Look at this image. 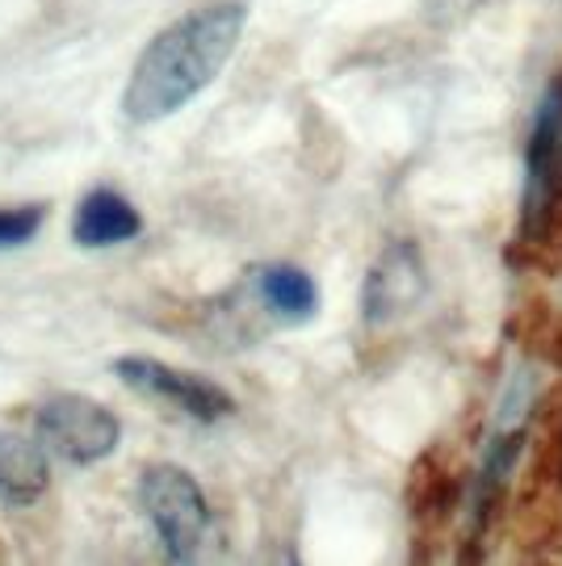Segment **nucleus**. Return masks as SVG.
<instances>
[{"label":"nucleus","mask_w":562,"mask_h":566,"mask_svg":"<svg viewBox=\"0 0 562 566\" xmlns=\"http://www.w3.org/2000/svg\"><path fill=\"white\" fill-rule=\"evenodd\" d=\"M243 25H248V9L236 0L206 4L164 25L131 67V81L122 93L126 118L160 122L185 109L206 84H215V76L236 55Z\"/></svg>","instance_id":"f257e3e1"},{"label":"nucleus","mask_w":562,"mask_h":566,"mask_svg":"<svg viewBox=\"0 0 562 566\" xmlns=\"http://www.w3.org/2000/svg\"><path fill=\"white\" fill-rule=\"evenodd\" d=\"M139 504L173 563H185L198 554L210 533V504L189 470L173 462L147 465L139 479Z\"/></svg>","instance_id":"f03ea898"},{"label":"nucleus","mask_w":562,"mask_h":566,"mask_svg":"<svg viewBox=\"0 0 562 566\" xmlns=\"http://www.w3.org/2000/svg\"><path fill=\"white\" fill-rule=\"evenodd\" d=\"M39 441L72 465H93L118 449L122 424L110 407L84 395H51L34 416Z\"/></svg>","instance_id":"7ed1b4c3"},{"label":"nucleus","mask_w":562,"mask_h":566,"mask_svg":"<svg viewBox=\"0 0 562 566\" xmlns=\"http://www.w3.org/2000/svg\"><path fill=\"white\" fill-rule=\"evenodd\" d=\"M114 374L135 395L173 407V411H181V416L198 420V424H215V420H227L236 411V399L219 382H210L201 374H189V369H173V365L156 361V357H118Z\"/></svg>","instance_id":"20e7f679"},{"label":"nucleus","mask_w":562,"mask_h":566,"mask_svg":"<svg viewBox=\"0 0 562 566\" xmlns=\"http://www.w3.org/2000/svg\"><path fill=\"white\" fill-rule=\"evenodd\" d=\"M424 294V261L412 243H391L378 256V264L365 277V324L382 327L395 324L399 315H407L412 306L420 303Z\"/></svg>","instance_id":"39448f33"},{"label":"nucleus","mask_w":562,"mask_h":566,"mask_svg":"<svg viewBox=\"0 0 562 566\" xmlns=\"http://www.w3.org/2000/svg\"><path fill=\"white\" fill-rule=\"evenodd\" d=\"M143 231V214L118 189H89L72 214V240L81 248H114Z\"/></svg>","instance_id":"423d86ee"},{"label":"nucleus","mask_w":562,"mask_h":566,"mask_svg":"<svg viewBox=\"0 0 562 566\" xmlns=\"http://www.w3.org/2000/svg\"><path fill=\"white\" fill-rule=\"evenodd\" d=\"M51 486V465H46V446L4 432L0 428V504L25 507L42 500Z\"/></svg>","instance_id":"0eeeda50"},{"label":"nucleus","mask_w":562,"mask_h":566,"mask_svg":"<svg viewBox=\"0 0 562 566\" xmlns=\"http://www.w3.org/2000/svg\"><path fill=\"white\" fill-rule=\"evenodd\" d=\"M252 290L269 315L281 324H302L320 311V285L299 264H261L252 269Z\"/></svg>","instance_id":"6e6552de"},{"label":"nucleus","mask_w":562,"mask_h":566,"mask_svg":"<svg viewBox=\"0 0 562 566\" xmlns=\"http://www.w3.org/2000/svg\"><path fill=\"white\" fill-rule=\"evenodd\" d=\"M46 223V206H0V248L30 243Z\"/></svg>","instance_id":"1a4fd4ad"}]
</instances>
